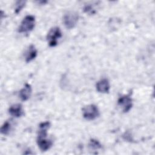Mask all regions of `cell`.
I'll return each mask as SVG.
<instances>
[{"mask_svg":"<svg viewBox=\"0 0 155 155\" xmlns=\"http://www.w3.org/2000/svg\"><path fill=\"white\" fill-rule=\"evenodd\" d=\"M35 25V18L33 15L26 16L22 21L19 27L18 28V32L19 33H28L31 31Z\"/></svg>","mask_w":155,"mask_h":155,"instance_id":"obj_1","label":"cell"},{"mask_svg":"<svg viewBox=\"0 0 155 155\" xmlns=\"http://www.w3.org/2000/svg\"><path fill=\"white\" fill-rule=\"evenodd\" d=\"M79 19L78 14L73 11L67 12L63 17V22L65 27L68 29L74 28L77 24Z\"/></svg>","mask_w":155,"mask_h":155,"instance_id":"obj_2","label":"cell"},{"mask_svg":"<svg viewBox=\"0 0 155 155\" xmlns=\"http://www.w3.org/2000/svg\"><path fill=\"white\" fill-rule=\"evenodd\" d=\"M82 115L85 119L91 120L99 117V111L96 105L90 104L82 108Z\"/></svg>","mask_w":155,"mask_h":155,"instance_id":"obj_3","label":"cell"},{"mask_svg":"<svg viewBox=\"0 0 155 155\" xmlns=\"http://www.w3.org/2000/svg\"><path fill=\"white\" fill-rule=\"evenodd\" d=\"M61 36L62 33L60 28L58 27H53L50 30L47 36L48 45L50 47H55L58 44L59 39L61 38Z\"/></svg>","mask_w":155,"mask_h":155,"instance_id":"obj_4","label":"cell"},{"mask_svg":"<svg viewBox=\"0 0 155 155\" xmlns=\"http://www.w3.org/2000/svg\"><path fill=\"white\" fill-rule=\"evenodd\" d=\"M37 143L41 150L45 151L48 150L53 145V142L47 139L46 133H38L37 138Z\"/></svg>","mask_w":155,"mask_h":155,"instance_id":"obj_5","label":"cell"},{"mask_svg":"<svg viewBox=\"0 0 155 155\" xmlns=\"http://www.w3.org/2000/svg\"><path fill=\"white\" fill-rule=\"evenodd\" d=\"M117 104L122 108L124 113H127L131 110L133 106L132 99L128 95L122 96L119 98Z\"/></svg>","mask_w":155,"mask_h":155,"instance_id":"obj_6","label":"cell"},{"mask_svg":"<svg viewBox=\"0 0 155 155\" xmlns=\"http://www.w3.org/2000/svg\"><path fill=\"white\" fill-rule=\"evenodd\" d=\"M96 87L98 92L102 93H108L110 91V85L108 79H102L96 83Z\"/></svg>","mask_w":155,"mask_h":155,"instance_id":"obj_7","label":"cell"},{"mask_svg":"<svg viewBox=\"0 0 155 155\" xmlns=\"http://www.w3.org/2000/svg\"><path fill=\"white\" fill-rule=\"evenodd\" d=\"M9 113L15 117H21L24 114V111L22 110V107L19 104H13L8 109Z\"/></svg>","mask_w":155,"mask_h":155,"instance_id":"obj_8","label":"cell"},{"mask_svg":"<svg viewBox=\"0 0 155 155\" xmlns=\"http://www.w3.org/2000/svg\"><path fill=\"white\" fill-rule=\"evenodd\" d=\"M31 85L26 84L23 88H22L19 93V97L23 101H27L31 96Z\"/></svg>","mask_w":155,"mask_h":155,"instance_id":"obj_9","label":"cell"},{"mask_svg":"<svg viewBox=\"0 0 155 155\" xmlns=\"http://www.w3.org/2000/svg\"><path fill=\"white\" fill-rule=\"evenodd\" d=\"M37 56V50L33 45H30L25 52V59L26 62H30L36 58Z\"/></svg>","mask_w":155,"mask_h":155,"instance_id":"obj_10","label":"cell"},{"mask_svg":"<svg viewBox=\"0 0 155 155\" xmlns=\"http://www.w3.org/2000/svg\"><path fill=\"white\" fill-rule=\"evenodd\" d=\"M12 130V124L9 120L5 121L1 128V133L4 135H8Z\"/></svg>","mask_w":155,"mask_h":155,"instance_id":"obj_11","label":"cell"},{"mask_svg":"<svg viewBox=\"0 0 155 155\" xmlns=\"http://www.w3.org/2000/svg\"><path fill=\"white\" fill-rule=\"evenodd\" d=\"M88 146L91 150H99L102 148V145L99 143V142L97 140H96L94 139H92L90 140Z\"/></svg>","mask_w":155,"mask_h":155,"instance_id":"obj_12","label":"cell"},{"mask_svg":"<svg viewBox=\"0 0 155 155\" xmlns=\"http://www.w3.org/2000/svg\"><path fill=\"white\" fill-rule=\"evenodd\" d=\"M25 1H18L16 2L15 5V12L16 13H18L21 12V10L23 8V7L25 6Z\"/></svg>","mask_w":155,"mask_h":155,"instance_id":"obj_13","label":"cell"},{"mask_svg":"<svg viewBox=\"0 0 155 155\" xmlns=\"http://www.w3.org/2000/svg\"><path fill=\"white\" fill-rule=\"evenodd\" d=\"M84 10L89 15H94L96 13V10L91 5H86L84 8Z\"/></svg>","mask_w":155,"mask_h":155,"instance_id":"obj_14","label":"cell"}]
</instances>
